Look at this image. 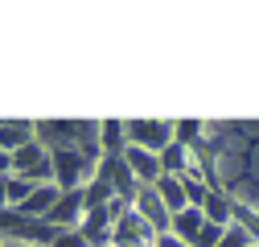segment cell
Returning <instances> with one entry per match:
<instances>
[{"instance_id":"obj_16","label":"cell","mask_w":259,"mask_h":247,"mask_svg":"<svg viewBox=\"0 0 259 247\" xmlns=\"http://www.w3.org/2000/svg\"><path fill=\"white\" fill-rule=\"evenodd\" d=\"M173 140L185 148H198L206 140V124L202 119H173Z\"/></svg>"},{"instance_id":"obj_8","label":"cell","mask_w":259,"mask_h":247,"mask_svg":"<svg viewBox=\"0 0 259 247\" xmlns=\"http://www.w3.org/2000/svg\"><path fill=\"white\" fill-rule=\"evenodd\" d=\"M82 239L91 243V247H115V223H111V214H107V206L103 210H87V219H82Z\"/></svg>"},{"instance_id":"obj_24","label":"cell","mask_w":259,"mask_h":247,"mask_svg":"<svg viewBox=\"0 0 259 247\" xmlns=\"http://www.w3.org/2000/svg\"><path fill=\"white\" fill-rule=\"evenodd\" d=\"M5 247H29V243H5Z\"/></svg>"},{"instance_id":"obj_2","label":"cell","mask_w":259,"mask_h":247,"mask_svg":"<svg viewBox=\"0 0 259 247\" xmlns=\"http://www.w3.org/2000/svg\"><path fill=\"white\" fill-rule=\"evenodd\" d=\"M127 144L165 152L173 144V119H127Z\"/></svg>"},{"instance_id":"obj_3","label":"cell","mask_w":259,"mask_h":247,"mask_svg":"<svg viewBox=\"0 0 259 247\" xmlns=\"http://www.w3.org/2000/svg\"><path fill=\"white\" fill-rule=\"evenodd\" d=\"M99 181H107L111 190H115L119 198H127V202H136V194H140V181H136L132 165H127V157H107V152H103V161H99Z\"/></svg>"},{"instance_id":"obj_18","label":"cell","mask_w":259,"mask_h":247,"mask_svg":"<svg viewBox=\"0 0 259 247\" xmlns=\"http://www.w3.org/2000/svg\"><path fill=\"white\" fill-rule=\"evenodd\" d=\"M210 194H214V190L198 177V169H189V173H185V198H189V206H198V210H202V206L210 202Z\"/></svg>"},{"instance_id":"obj_15","label":"cell","mask_w":259,"mask_h":247,"mask_svg":"<svg viewBox=\"0 0 259 247\" xmlns=\"http://www.w3.org/2000/svg\"><path fill=\"white\" fill-rule=\"evenodd\" d=\"M160 169H165L169 177H185L189 169H193V148H185V144H169L165 152H160Z\"/></svg>"},{"instance_id":"obj_19","label":"cell","mask_w":259,"mask_h":247,"mask_svg":"<svg viewBox=\"0 0 259 247\" xmlns=\"http://www.w3.org/2000/svg\"><path fill=\"white\" fill-rule=\"evenodd\" d=\"M33 190H37V185L29 181V177H17V173H13V177H9V206H25Z\"/></svg>"},{"instance_id":"obj_20","label":"cell","mask_w":259,"mask_h":247,"mask_svg":"<svg viewBox=\"0 0 259 247\" xmlns=\"http://www.w3.org/2000/svg\"><path fill=\"white\" fill-rule=\"evenodd\" d=\"M251 243H255V239H251L239 223H231V227H226V235L218 239V247H251Z\"/></svg>"},{"instance_id":"obj_22","label":"cell","mask_w":259,"mask_h":247,"mask_svg":"<svg viewBox=\"0 0 259 247\" xmlns=\"http://www.w3.org/2000/svg\"><path fill=\"white\" fill-rule=\"evenodd\" d=\"M152 247H189V243H185V239H177V235L169 231V235H156V243H152Z\"/></svg>"},{"instance_id":"obj_9","label":"cell","mask_w":259,"mask_h":247,"mask_svg":"<svg viewBox=\"0 0 259 247\" xmlns=\"http://www.w3.org/2000/svg\"><path fill=\"white\" fill-rule=\"evenodd\" d=\"M123 157H127V165H132V173H136L140 185H156L160 177H165V169H160V152H148V148H136L132 144Z\"/></svg>"},{"instance_id":"obj_13","label":"cell","mask_w":259,"mask_h":247,"mask_svg":"<svg viewBox=\"0 0 259 247\" xmlns=\"http://www.w3.org/2000/svg\"><path fill=\"white\" fill-rule=\"evenodd\" d=\"M202 210H206V219H210V223L231 227V223H235V194H231V190H214L210 202H206Z\"/></svg>"},{"instance_id":"obj_25","label":"cell","mask_w":259,"mask_h":247,"mask_svg":"<svg viewBox=\"0 0 259 247\" xmlns=\"http://www.w3.org/2000/svg\"><path fill=\"white\" fill-rule=\"evenodd\" d=\"M0 247H5V235H0Z\"/></svg>"},{"instance_id":"obj_6","label":"cell","mask_w":259,"mask_h":247,"mask_svg":"<svg viewBox=\"0 0 259 247\" xmlns=\"http://www.w3.org/2000/svg\"><path fill=\"white\" fill-rule=\"evenodd\" d=\"M136 210L144 214V223H148L156 235H169V231H173V214H169L165 202H160L156 185H140V194H136Z\"/></svg>"},{"instance_id":"obj_4","label":"cell","mask_w":259,"mask_h":247,"mask_svg":"<svg viewBox=\"0 0 259 247\" xmlns=\"http://www.w3.org/2000/svg\"><path fill=\"white\" fill-rule=\"evenodd\" d=\"M37 144L50 152L78 148V119H37Z\"/></svg>"},{"instance_id":"obj_1","label":"cell","mask_w":259,"mask_h":247,"mask_svg":"<svg viewBox=\"0 0 259 247\" xmlns=\"http://www.w3.org/2000/svg\"><path fill=\"white\" fill-rule=\"evenodd\" d=\"M54 157V185L58 190H82L99 177V161H91L82 148H62V152H50Z\"/></svg>"},{"instance_id":"obj_7","label":"cell","mask_w":259,"mask_h":247,"mask_svg":"<svg viewBox=\"0 0 259 247\" xmlns=\"http://www.w3.org/2000/svg\"><path fill=\"white\" fill-rule=\"evenodd\" d=\"M82 219H87V198H82V190H62L58 206L50 210V223H54L58 231H74V227H82Z\"/></svg>"},{"instance_id":"obj_21","label":"cell","mask_w":259,"mask_h":247,"mask_svg":"<svg viewBox=\"0 0 259 247\" xmlns=\"http://www.w3.org/2000/svg\"><path fill=\"white\" fill-rule=\"evenodd\" d=\"M54 247H91V243H87V239H82V231L74 227V231H58Z\"/></svg>"},{"instance_id":"obj_5","label":"cell","mask_w":259,"mask_h":247,"mask_svg":"<svg viewBox=\"0 0 259 247\" xmlns=\"http://www.w3.org/2000/svg\"><path fill=\"white\" fill-rule=\"evenodd\" d=\"M152 243H156V231L144 223V214L132 206L115 223V247H152Z\"/></svg>"},{"instance_id":"obj_11","label":"cell","mask_w":259,"mask_h":247,"mask_svg":"<svg viewBox=\"0 0 259 247\" xmlns=\"http://www.w3.org/2000/svg\"><path fill=\"white\" fill-rule=\"evenodd\" d=\"M58 198H62L58 185H37V190L29 194V202H25V206H17V210H25L29 219H50V210L58 206Z\"/></svg>"},{"instance_id":"obj_14","label":"cell","mask_w":259,"mask_h":247,"mask_svg":"<svg viewBox=\"0 0 259 247\" xmlns=\"http://www.w3.org/2000/svg\"><path fill=\"white\" fill-rule=\"evenodd\" d=\"M156 194H160V202L169 206V214H181L185 206H189V198H185V177H160L156 181Z\"/></svg>"},{"instance_id":"obj_17","label":"cell","mask_w":259,"mask_h":247,"mask_svg":"<svg viewBox=\"0 0 259 247\" xmlns=\"http://www.w3.org/2000/svg\"><path fill=\"white\" fill-rule=\"evenodd\" d=\"M82 198H87V210H103L111 198H119L115 190H111V185L107 181H99V177H95L91 185H82Z\"/></svg>"},{"instance_id":"obj_23","label":"cell","mask_w":259,"mask_h":247,"mask_svg":"<svg viewBox=\"0 0 259 247\" xmlns=\"http://www.w3.org/2000/svg\"><path fill=\"white\" fill-rule=\"evenodd\" d=\"M0 177H13V152L0 148Z\"/></svg>"},{"instance_id":"obj_26","label":"cell","mask_w":259,"mask_h":247,"mask_svg":"<svg viewBox=\"0 0 259 247\" xmlns=\"http://www.w3.org/2000/svg\"><path fill=\"white\" fill-rule=\"evenodd\" d=\"M251 247H259V243H251Z\"/></svg>"},{"instance_id":"obj_12","label":"cell","mask_w":259,"mask_h":247,"mask_svg":"<svg viewBox=\"0 0 259 247\" xmlns=\"http://www.w3.org/2000/svg\"><path fill=\"white\" fill-rule=\"evenodd\" d=\"M99 144H103V152L107 157H123L127 148V119H103V136H99Z\"/></svg>"},{"instance_id":"obj_10","label":"cell","mask_w":259,"mask_h":247,"mask_svg":"<svg viewBox=\"0 0 259 247\" xmlns=\"http://www.w3.org/2000/svg\"><path fill=\"white\" fill-rule=\"evenodd\" d=\"M206 223H210V219H206V210L185 206L181 214H173V235H177V239H185V243L193 247V243H198V235L206 231Z\"/></svg>"}]
</instances>
